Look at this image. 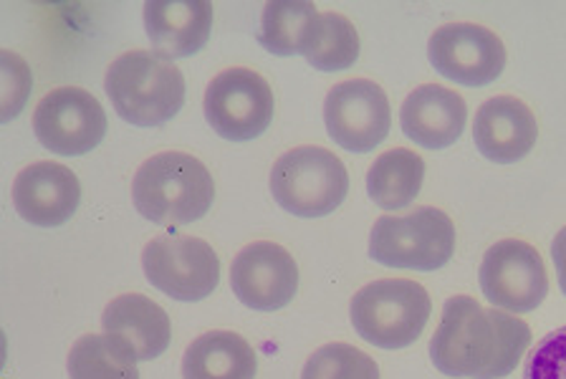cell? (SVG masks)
<instances>
[{
    "instance_id": "6da1fadb",
    "label": "cell",
    "mask_w": 566,
    "mask_h": 379,
    "mask_svg": "<svg viewBox=\"0 0 566 379\" xmlns=\"http://www.w3.org/2000/svg\"><path fill=\"white\" fill-rule=\"evenodd\" d=\"M531 329L499 308H483L471 296H453L430 341V359L446 377L501 379L521 365Z\"/></svg>"
},
{
    "instance_id": "7a4b0ae2",
    "label": "cell",
    "mask_w": 566,
    "mask_h": 379,
    "mask_svg": "<svg viewBox=\"0 0 566 379\" xmlns=\"http://www.w3.org/2000/svg\"><path fill=\"white\" fill-rule=\"evenodd\" d=\"M132 200L142 218L157 225H188L208 215L216 182L198 157L159 152L142 162L132 180Z\"/></svg>"
},
{
    "instance_id": "3957f363",
    "label": "cell",
    "mask_w": 566,
    "mask_h": 379,
    "mask_svg": "<svg viewBox=\"0 0 566 379\" xmlns=\"http://www.w3.org/2000/svg\"><path fill=\"white\" fill-rule=\"evenodd\" d=\"M104 90L119 117L135 127L165 125L185 104V76L155 51H127L114 59Z\"/></svg>"
},
{
    "instance_id": "277c9868",
    "label": "cell",
    "mask_w": 566,
    "mask_h": 379,
    "mask_svg": "<svg viewBox=\"0 0 566 379\" xmlns=\"http://www.w3.org/2000/svg\"><path fill=\"white\" fill-rule=\"evenodd\" d=\"M432 314V298L407 278L371 281L352 298L349 316L371 347L405 349L420 339Z\"/></svg>"
},
{
    "instance_id": "5b68a950",
    "label": "cell",
    "mask_w": 566,
    "mask_h": 379,
    "mask_svg": "<svg viewBox=\"0 0 566 379\" xmlns=\"http://www.w3.org/2000/svg\"><path fill=\"white\" fill-rule=\"evenodd\" d=\"M349 192L347 167L334 152L316 145L283 152L271 170V196L296 218H324Z\"/></svg>"
},
{
    "instance_id": "8992f818",
    "label": "cell",
    "mask_w": 566,
    "mask_h": 379,
    "mask_svg": "<svg viewBox=\"0 0 566 379\" xmlns=\"http://www.w3.org/2000/svg\"><path fill=\"white\" fill-rule=\"evenodd\" d=\"M455 253V225L438 208L385 215L371 225L369 259L389 269L438 271Z\"/></svg>"
},
{
    "instance_id": "52a82bcc",
    "label": "cell",
    "mask_w": 566,
    "mask_h": 379,
    "mask_svg": "<svg viewBox=\"0 0 566 379\" xmlns=\"http://www.w3.org/2000/svg\"><path fill=\"white\" fill-rule=\"evenodd\" d=\"M149 284L175 302H202L220 281V261L210 243L195 235H157L142 251Z\"/></svg>"
},
{
    "instance_id": "ba28073f",
    "label": "cell",
    "mask_w": 566,
    "mask_h": 379,
    "mask_svg": "<svg viewBox=\"0 0 566 379\" xmlns=\"http://www.w3.org/2000/svg\"><path fill=\"white\" fill-rule=\"evenodd\" d=\"M202 112L208 125L228 143H248L269 129L273 92L253 69L230 66L208 84Z\"/></svg>"
},
{
    "instance_id": "9c48e42d",
    "label": "cell",
    "mask_w": 566,
    "mask_h": 379,
    "mask_svg": "<svg viewBox=\"0 0 566 379\" xmlns=\"http://www.w3.org/2000/svg\"><path fill=\"white\" fill-rule=\"evenodd\" d=\"M478 278L485 302L511 314L534 312L548 294L542 253L518 238L493 243L483 255Z\"/></svg>"
},
{
    "instance_id": "30bf717a",
    "label": "cell",
    "mask_w": 566,
    "mask_h": 379,
    "mask_svg": "<svg viewBox=\"0 0 566 379\" xmlns=\"http://www.w3.org/2000/svg\"><path fill=\"white\" fill-rule=\"evenodd\" d=\"M324 125L332 143L347 152H371L385 143L392 127L385 90L369 78H349L332 86L324 99Z\"/></svg>"
},
{
    "instance_id": "8fae6325",
    "label": "cell",
    "mask_w": 566,
    "mask_h": 379,
    "mask_svg": "<svg viewBox=\"0 0 566 379\" xmlns=\"http://www.w3.org/2000/svg\"><path fill=\"white\" fill-rule=\"evenodd\" d=\"M102 102L78 86L49 92L33 112V131L53 155L78 157L102 145L106 135Z\"/></svg>"
},
{
    "instance_id": "7c38bea8",
    "label": "cell",
    "mask_w": 566,
    "mask_h": 379,
    "mask_svg": "<svg viewBox=\"0 0 566 379\" xmlns=\"http://www.w3.org/2000/svg\"><path fill=\"white\" fill-rule=\"evenodd\" d=\"M432 69L463 86H485L506 69V46L478 23H446L428 43Z\"/></svg>"
},
{
    "instance_id": "4fadbf2b",
    "label": "cell",
    "mask_w": 566,
    "mask_h": 379,
    "mask_svg": "<svg viewBox=\"0 0 566 379\" xmlns=\"http://www.w3.org/2000/svg\"><path fill=\"white\" fill-rule=\"evenodd\" d=\"M230 288L253 312H279L298 291V266L283 245L255 241L235 255Z\"/></svg>"
},
{
    "instance_id": "5bb4252c",
    "label": "cell",
    "mask_w": 566,
    "mask_h": 379,
    "mask_svg": "<svg viewBox=\"0 0 566 379\" xmlns=\"http://www.w3.org/2000/svg\"><path fill=\"white\" fill-rule=\"evenodd\" d=\"M82 202L78 178L61 162H33L13 182V208L25 223L59 228L74 218Z\"/></svg>"
},
{
    "instance_id": "9a60e30c",
    "label": "cell",
    "mask_w": 566,
    "mask_h": 379,
    "mask_svg": "<svg viewBox=\"0 0 566 379\" xmlns=\"http://www.w3.org/2000/svg\"><path fill=\"white\" fill-rule=\"evenodd\" d=\"M538 125L534 112L516 96H493L473 119L478 152L495 165H513L534 149Z\"/></svg>"
},
{
    "instance_id": "2e32d148",
    "label": "cell",
    "mask_w": 566,
    "mask_h": 379,
    "mask_svg": "<svg viewBox=\"0 0 566 379\" xmlns=\"http://www.w3.org/2000/svg\"><path fill=\"white\" fill-rule=\"evenodd\" d=\"M465 99L440 84H424L402 102L400 125L407 139L424 149L453 147L465 131Z\"/></svg>"
},
{
    "instance_id": "e0dca14e",
    "label": "cell",
    "mask_w": 566,
    "mask_h": 379,
    "mask_svg": "<svg viewBox=\"0 0 566 379\" xmlns=\"http://www.w3.org/2000/svg\"><path fill=\"white\" fill-rule=\"evenodd\" d=\"M155 54L185 59L198 54L210 39L212 3L208 0H149L142 11Z\"/></svg>"
},
{
    "instance_id": "ac0fdd59",
    "label": "cell",
    "mask_w": 566,
    "mask_h": 379,
    "mask_svg": "<svg viewBox=\"0 0 566 379\" xmlns=\"http://www.w3.org/2000/svg\"><path fill=\"white\" fill-rule=\"evenodd\" d=\"M102 326L104 334L129 341L139 361L157 359L172 339V326L165 308L142 294L112 298L102 314Z\"/></svg>"
},
{
    "instance_id": "d6986e66",
    "label": "cell",
    "mask_w": 566,
    "mask_h": 379,
    "mask_svg": "<svg viewBox=\"0 0 566 379\" xmlns=\"http://www.w3.org/2000/svg\"><path fill=\"white\" fill-rule=\"evenodd\" d=\"M259 359L251 344L235 331H208L182 357V379H255Z\"/></svg>"
},
{
    "instance_id": "ffe728a7",
    "label": "cell",
    "mask_w": 566,
    "mask_h": 379,
    "mask_svg": "<svg viewBox=\"0 0 566 379\" xmlns=\"http://www.w3.org/2000/svg\"><path fill=\"white\" fill-rule=\"evenodd\" d=\"M424 160L412 149L395 147L377 157L367 172V196L382 210H400L420 196Z\"/></svg>"
},
{
    "instance_id": "44dd1931",
    "label": "cell",
    "mask_w": 566,
    "mask_h": 379,
    "mask_svg": "<svg viewBox=\"0 0 566 379\" xmlns=\"http://www.w3.org/2000/svg\"><path fill=\"white\" fill-rule=\"evenodd\" d=\"M137 351L112 334H86L69 351L71 379H139Z\"/></svg>"
},
{
    "instance_id": "7402d4cb",
    "label": "cell",
    "mask_w": 566,
    "mask_h": 379,
    "mask_svg": "<svg viewBox=\"0 0 566 379\" xmlns=\"http://www.w3.org/2000/svg\"><path fill=\"white\" fill-rule=\"evenodd\" d=\"M316 19L314 3H265L261 13V46L273 56H304Z\"/></svg>"
},
{
    "instance_id": "603a6c76",
    "label": "cell",
    "mask_w": 566,
    "mask_h": 379,
    "mask_svg": "<svg viewBox=\"0 0 566 379\" xmlns=\"http://www.w3.org/2000/svg\"><path fill=\"white\" fill-rule=\"evenodd\" d=\"M304 59L326 74L352 69L359 59V33L354 23L339 13H318Z\"/></svg>"
},
{
    "instance_id": "cb8c5ba5",
    "label": "cell",
    "mask_w": 566,
    "mask_h": 379,
    "mask_svg": "<svg viewBox=\"0 0 566 379\" xmlns=\"http://www.w3.org/2000/svg\"><path fill=\"white\" fill-rule=\"evenodd\" d=\"M301 379H379V367L352 344H324L306 359Z\"/></svg>"
},
{
    "instance_id": "d4e9b609",
    "label": "cell",
    "mask_w": 566,
    "mask_h": 379,
    "mask_svg": "<svg viewBox=\"0 0 566 379\" xmlns=\"http://www.w3.org/2000/svg\"><path fill=\"white\" fill-rule=\"evenodd\" d=\"M33 86L31 69L13 51H0V122L15 119Z\"/></svg>"
},
{
    "instance_id": "484cf974",
    "label": "cell",
    "mask_w": 566,
    "mask_h": 379,
    "mask_svg": "<svg viewBox=\"0 0 566 379\" xmlns=\"http://www.w3.org/2000/svg\"><path fill=\"white\" fill-rule=\"evenodd\" d=\"M524 379H566V326L546 334L531 349Z\"/></svg>"
},
{
    "instance_id": "4316f807",
    "label": "cell",
    "mask_w": 566,
    "mask_h": 379,
    "mask_svg": "<svg viewBox=\"0 0 566 379\" xmlns=\"http://www.w3.org/2000/svg\"><path fill=\"white\" fill-rule=\"evenodd\" d=\"M552 259H554V266H556V276H559V286L566 296V228H562L559 233H556L554 243H552Z\"/></svg>"
}]
</instances>
